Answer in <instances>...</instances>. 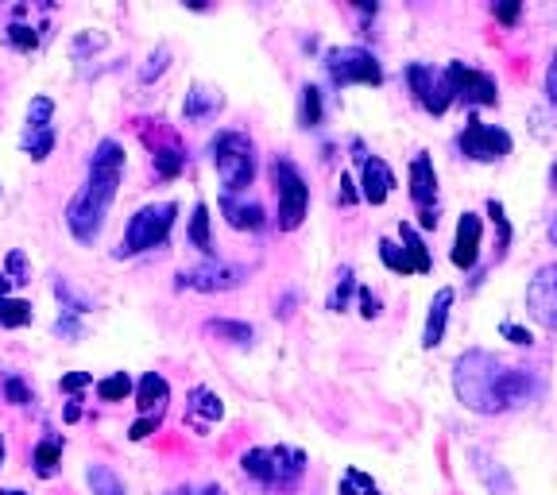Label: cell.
I'll return each mask as SVG.
<instances>
[{
    "instance_id": "2",
    "label": "cell",
    "mask_w": 557,
    "mask_h": 495,
    "mask_svg": "<svg viewBox=\"0 0 557 495\" xmlns=\"http://www.w3.org/2000/svg\"><path fill=\"white\" fill-rule=\"evenodd\" d=\"M120 175H124V147L117 140H101L89 155V175L82 190L66 205V229L78 244H93L101 236L105 217L117 202Z\"/></svg>"
},
{
    "instance_id": "34",
    "label": "cell",
    "mask_w": 557,
    "mask_h": 495,
    "mask_svg": "<svg viewBox=\"0 0 557 495\" xmlns=\"http://www.w3.org/2000/svg\"><path fill=\"white\" fill-rule=\"evenodd\" d=\"M51 117H55V101H51V97H31V105H28V132L51 128Z\"/></svg>"
},
{
    "instance_id": "8",
    "label": "cell",
    "mask_w": 557,
    "mask_h": 495,
    "mask_svg": "<svg viewBox=\"0 0 557 495\" xmlns=\"http://www.w3.org/2000/svg\"><path fill=\"white\" fill-rule=\"evenodd\" d=\"M445 86L453 93V101H469V105H496L499 101L496 78L484 74V70H472L465 62L445 66Z\"/></svg>"
},
{
    "instance_id": "22",
    "label": "cell",
    "mask_w": 557,
    "mask_h": 495,
    "mask_svg": "<svg viewBox=\"0 0 557 495\" xmlns=\"http://www.w3.org/2000/svg\"><path fill=\"white\" fill-rule=\"evenodd\" d=\"M31 465H35V472H39L43 480H51L62 465V437L59 434L43 437V441L35 445V453H31Z\"/></svg>"
},
{
    "instance_id": "3",
    "label": "cell",
    "mask_w": 557,
    "mask_h": 495,
    "mask_svg": "<svg viewBox=\"0 0 557 495\" xmlns=\"http://www.w3.org/2000/svg\"><path fill=\"white\" fill-rule=\"evenodd\" d=\"M209 151H213V167H217L221 186H225V198L248 194V186L256 178V147H252V140L244 132L225 128V132L213 136Z\"/></svg>"
},
{
    "instance_id": "18",
    "label": "cell",
    "mask_w": 557,
    "mask_h": 495,
    "mask_svg": "<svg viewBox=\"0 0 557 495\" xmlns=\"http://www.w3.org/2000/svg\"><path fill=\"white\" fill-rule=\"evenodd\" d=\"M186 414H190V422H194L198 430H206L209 422H217V418L225 414V403H221V395H213L209 387H194Z\"/></svg>"
},
{
    "instance_id": "4",
    "label": "cell",
    "mask_w": 557,
    "mask_h": 495,
    "mask_svg": "<svg viewBox=\"0 0 557 495\" xmlns=\"http://www.w3.org/2000/svg\"><path fill=\"white\" fill-rule=\"evenodd\" d=\"M240 468L260 480L264 488H294L306 472V453L291 445H275V449H248Z\"/></svg>"
},
{
    "instance_id": "39",
    "label": "cell",
    "mask_w": 557,
    "mask_h": 495,
    "mask_svg": "<svg viewBox=\"0 0 557 495\" xmlns=\"http://www.w3.org/2000/svg\"><path fill=\"white\" fill-rule=\"evenodd\" d=\"M89 383H93V376H89V372H70V376L59 379L62 391H82V387H89Z\"/></svg>"
},
{
    "instance_id": "19",
    "label": "cell",
    "mask_w": 557,
    "mask_h": 495,
    "mask_svg": "<svg viewBox=\"0 0 557 495\" xmlns=\"http://www.w3.org/2000/svg\"><path fill=\"white\" fill-rule=\"evenodd\" d=\"M407 82H411L414 97H418V105L426 109V113H434V101H438V74L430 70V66H422V62H411L407 66Z\"/></svg>"
},
{
    "instance_id": "31",
    "label": "cell",
    "mask_w": 557,
    "mask_h": 495,
    "mask_svg": "<svg viewBox=\"0 0 557 495\" xmlns=\"http://www.w3.org/2000/svg\"><path fill=\"white\" fill-rule=\"evenodd\" d=\"M97 395H101V403H120V399H128V395H132V376H128V372H113L109 379L97 383Z\"/></svg>"
},
{
    "instance_id": "35",
    "label": "cell",
    "mask_w": 557,
    "mask_h": 495,
    "mask_svg": "<svg viewBox=\"0 0 557 495\" xmlns=\"http://www.w3.org/2000/svg\"><path fill=\"white\" fill-rule=\"evenodd\" d=\"M4 395H8V403H16V407H28L31 403L28 383L16 376V372H8V376H4Z\"/></svg>"
},
{
    "instance_id": "33",
    "label": "cell",
    "mask_w": 557,
    "mask_h": 495,
    "mask_svg": "<svg viewBox=\"0 0 557 495\" xmlns=\"http://www.w3.org/2000/svg\"><path fill=\"white\" fill-rule=\"evenodd\" d=\"M352 291H356V279H352V267H341L337 271V287H333V294H329V310H349V298Z\"/></svg>"
},
{
    "instance_id": "40",
    "label": "cell",
    "mask_w": 557,
    "mask_h": 495,
    "mask_svg": "<svg viewBox=\"0 0 557 495\" xmlns=\"http://www.w3.org/2000/svg\"><path fill=\"white\" fill-rule=\"evenodd\" d=\"M360 314L364 318H380V298L372 291H360Z\"/></svg>"
},
{
    "instance_id": "37",
    "label": "cell",
    "mask_w": 557,
    "mask_h": 495,
    "mask_svg": "<svg viewBox=\"0 0 557 495\" xmlns=\"http://www.w3.org/2000/svg\"><path fill=\"white\" fill-rule=\"evenodd\" d=\"M8 43L16 47V51H35V43H39V35L28 28V24H12L8 28Z\"/></svg>"
},
{
    "instance_id": "46",
    "label": "cell",
    "mask_w": 557,
    "mask_h": 495,
    "mask_svg": "<svg viewBox=\"0 0 557 495\" xmlns=\"http://www.w3.org/2000/svg\"><path fill=\"white\" fill-rule=\"evenodd\" d=\"M550 240H554V244H557V217H554V221H550Z\"/></svg>"
},
{
    "instance_id": "24",
    "label": "cell",
    "mask_w": 557,
    "mask_h": 495,
    "mask_svg": "<svg viewBox=\"0 0 557 495\" xmlns=\"http://www.w3.org/2000/svg\"><path fill=\"white\" fill-rule=\"evenodd\" d=\"M206 337L229 341V345H248V341H252L256 333H252V325H244V321L217 318V321H206Z\"/></svg>"
},
{
    "instance_id": "49",
    "label": "cell",
    "mask_w": 557,
    "mask_h": 495,
    "mask_svg": "<svg viewBox=\"0 0 557 495\" xmlns=\"http://www.w3.org/2000/svg\"><path fill=\"white\" fill-rule=\"evenodd\" d=\"M206 495H221V488H209V492Z\"/></svg>"
},
{
    "instance_id": "38",
    "label": "cell",
    "mask_w": 557,
    "mask_h": 495,
    "mask_svg": "<svg viewBox=\"0 0 557 495\" xmlns=\"http://www.w3.org/2000/svg\"><path fill=\"white\" fill-rule=\"evenodd\" d=\"M159 422H163V418H140V422L128 430V437H132V441H144L147 434H155V430H159Z\"/></svg>"
},
{
    "instance_id": "29",
    "label": "cell",
    "mask_w": 557,
    "mask_h": 495,
    "mask_svg": "<svg viewBox=\"0 0 557 495\" xmlns=\"http://www.w3.org/2000/svg\"><path fill=\"white\" fill-rule=\"evenodd\" d=\"M35 318L28 298H0V329H20Z\"/></svg>"
},
{
    "instance_id": "30",
    "label": "cell",
    "mask_w": 557,
    "mask_h": 495,
    "mask_svg": "<svg viewBox=\"0 0 557 495\" xmlns=\"http://www.w3.org/2000/svg\"><path fill=\"white\" fill-rule=\"evenodd\" d=\"M151 167H155V175L159 178H178L186 171V155H182L178 147H159V151L151 155Z\"/></svg>"
},
{
    "instance_id": "27",
    "label": "cell",
    "mask_w": 557,
    "mask_h": 495,
    "mask_svg": "<svg viewBox=\"0 0 557 495\" xmlns=\"http://www.w3.org/2000/svg\"><path fill=\"white\" fill-rule=\"evenodd\" d=\"M322 89L318 86H302V97H298V124L302 128H318L322 124Z\"/></svg>"
},
{
    "instance_id": "48",
    "label": "cell",
    "mask_w": 557,
    "mask_h": 495,
    "mask_svg": "<svg viewBox=\"0 0 557 495\" xmlns=\"http://www.w3.org/2000/svg\"><path fill=\"white\" fill-rule=\"evenodd\" d=\"M0 495H28V492H16V488H8V492H0Z\"/></svg>"
},
{
    "instance_id": "20",
    "label": "cell",
    "mask_w": 557,
    "mask_h": 495,
    "mask_svg": "<svg viewBox=\"0 0 557 495\" xmlns=\"http://www.w3.org/2000/svg\"><path fill=\"white\" fill-rule=\"evenodd\" d=\"M217 109H221V93H213V89H190L186 93V101H182V117L190 120V124H202V120L217 117Z\"/></svg>"
},
{
    "instance_id": "44",
    "label": "cell",
    "mask_w": 557,
    "mask_h": 495,
    "mask_svg": "<svg viewBox=\"0 0 557 495\" xmlns=\"http://www.w3.org/2000/svg\"><path fill=\"white\" fill-rule=\"evenodd\" d=\"M496 16L503 24H515L519 20V4H503V8H496Z\"/></svg>"
},
{
    "instance_id": "43",
    "label": "cell",
    "mask_w": 557,
    "mask_h": 495,
    "mask_svg": "<svg viewBox=\"0 0 557 495\" xmlns=\"http://www.w3.org/2000/svg\"><path fill=\"white\" fill-rule=\"evenodd\" d=\"M337 202H341V205L356 202V190H352V178L349 175H341V190H337Z\"/></svg>"
},
{
    "instance_id": "50",
    "label": "cell",
    "mask_w": 557,
    "mask_h": 495,
    "mask_svg": "<svg viewBox=\"0 0 557 495\" xmlns=\"http://www.w3.org/2000/svg\"><path fill=\"white\" fill-rule=\"evenodd\" d=\"M554 186H557V167H554Z\"/></svg>"
},
{
    "instance_id": "36",
    "label": "cell",
    "mask_w": 557,
    "mask_h": 495,
    "mask_svg": "<svg viewBox=\"0 0 557 495\" xmlns=\"http://www.w3.org/2000/svg\"><path fill=\"white\" fill-rule=\"evenodd\" d=\"M380 260L395 271V275H407V260H403V248L391 244V240H380Z\"/></svg>"
},
{
    "instance_id": "15",
    "label": "cell",
    "mask_w": 557,
    "mask_h": 495,
    "mask_svg": "<svg viewBox=\"0 0 557 495\" xmlns=\"http://www.w3.org/2000/svg\"><path fill=\"white\" fill-rule=\"evenodd\" d=\"M171 403V387H167V379L159 376V372H147L140 379V387H136V407L144 418H163V410Z\"/></svg>"
},
{
    "instance_id": "5",
    "label": "cell",
    "mask_w": 557,
    "mask_h": 495,
    "mask_svg": "<svg viewBox=\"0 0 557 495\" xmlns=\"http://www.w3.org/2000/svg\"><path fill=\"white\" fill-rule=\"evenodd\" d=\"M271 186H275V198H279V213H275V225L283 233H294L302 221H306V209H310V186L306 178L298 175L287 155H275L271 159Z\"/></svg>"
},
{
    "instance_id": "28",
    "label": "cell",
    "mask_w": 557,
    "mask_h": 495,
    "mask_svg": "<svg viewBox=\"0 0 557 495\" xmlns=\"http://www.w3.org/2000/svg\"><path fill=\"white\" fill-rule=\"evenodd\" d=\"M190 244L213 260V240H209V205L198 202L194 205V217H190Z\"/></svg>"
},
{
    "instance_id": "14",
    "label": "cell",
    "mask_w": 557,
    "mask_h": 495,
    "mask_svg": "<svg viewBox=\"0 0 557 495\" xmlns=\"http://www.w3.org/2000/svg\"><path fill=\"white\" fill-rule=\"evenodd\" d=\"M476 256H480V217L476 213H465L457 221V240H453V263L461 271H472L476 267Z\"/></svg>"
},
{
    "instance_id": "16",
    "label": "cell",
    "mask_w": 557,
    "mask_h": 495,
    "mask_svg": "<svg viewBox=\"0 0 557 495\" xmlns=\"http://www.w3.org/2000/svg\"><path fill=\"white\" fill-rule=\"evenodd\" d=\"M221 213H225V221L233 225V229H248V233H260L267 225V217H264V205L260 202H236V198H225L221 194Z\"/></svg>"
},
{
    "instance_id": "41",
    "label": "cell",
    "mask_w": 557,
    "mask_h": 495,
    "mask_svg": "<svg viewBox=\"0 0 557 495\" xmlns=\"http://www.w3.org/2000/svg\"><path fill=\"white\" fill-rule=\"evenodd\" d=\"M546 101L557 105V51H554V59H550V70H546Z\"/></svg>"
},
{
    "instance_id": "1",
    "label": "cell",
    "mask_w": 557,
    "mask_h": 495,
    "mask_svg": "<svg viewBox=\"0 0 557 495\" xmlns=\"http://www.w3.org/2000/svg\"><path fill=\"white\" fill-rule=\"evenodd\" d=\"M453 391H457L461 407L476 410V414H507V410L534 403L538 379L530 368L507 364L484 349H472L453 364Z\"/></svg>"
},
{
    "instance_id": "32",
    "label": "cell",
    "mask_w": 557,
    "mask_h": 495,
    "mask_svg": "<svg viewBox=\"0 0 557 495\" xmlns=\"http://www.w3.org/2000/svg\"><path fill=\"white\" fill-rule=\"evenodd\" d=\"M24 151H28L35 163H43V159L55 151V128H39V132H28V136H24Z\"/></svg>"
},
{
    "instance_id": "23",
    "label": "cell",
    "mask_w": 557,
    "mask_h": 495,
    "mask_svg": "<svg viewBox=\"0 0 557 495\" xmlns=\"http://www.w3.org/2000/svg\"><path fill=\"white\" fill-rule=\"evenodd\" d=\"M472 461H476V472L484 476V484H488V492L492 495H515V484H511V476L503 472V468L488 457V453H480V449H472Z\"/></svg>"
},
{
    "instance_id": "25",
    "label": "cell",
    "mask_w": 557,
    "mask_h": 495,
    "mask_svg": "<svg viewBox=\"0 0 557 495\" xmlns=\"http://www.w3.org/2000/svg\"><path fill=\"white\" fill-rule=\"evenodd\" d=\"M31 283V267L24 260V252H8V267L0 275V298H8L12 287H28Z\"/></svg>"
},
{
    "instance_id": "9",
    "label": "cell",
    "mask_w": 557,
    "mask_h": 495,
    "mask_svg": "<svg viewBox=\"0 0 557 495\" xmlns=\"http://www.w3.org/2000/svg\"><path fill=\"white\" fill-rule=\"evenodd\" d=\"M411 202L418 205V225L438 229V171H434L430 155L411 159Z\"/></svg>"
},
{
    "instance_id": "45",
    "label": "cell",
    "mask_w": 557,
    "mask_h": 495,
    "mask_svg": "<svg viewBox=\"0 0 557 495\" xmlns=\"http://www.w3.org/2000/svg\"><path fill=\"white\" fill-rule=\"evenodd\" d=\"M62 418H66V422H78V418H82V407H78V403H70V407H66V414H62Z\"/></svg>"
},
{
    "instance_id": "10",
    "label": "cell",
    "mask_w": 557,
    "mask_h": 495,
    "mask_svg": "<svg viewBox=\"0 0 557 495\" xmlns=\"http://www.w3.org/2000/svg\"><path fill=\"white\" fill-rule=\"evenodd\" d=\"M244 279V271L236 263L225 260H206L190 271L178 275V287H190V291H202V294H221V291H236Z\"/></svg>"
},
{
    "instance_id": "17",
    "label": "cell",
    "mask_w": 557,
    "mask_h": 495,
    "mask_svg": "<svg viewBox=\"0 0 557 495\" xmlns=\"http://www.w3.org/2000/svg\"><path fill=\"white\" fill-rule=\"evenodd\" d=\"M449 306H453V291L441 287L430 302V314H426V329H422V345L426 349H438L441 337H445V321H449Z\"/></svg>"
},
{
    "instance_id": "42",
    "label": "cell",
    "mask_w": 557,
    "mask_h": 495,
    "mask_svg": "<svg viewBox=\"0 0 557 495\" xmlns=\"http://www.w3.org/2000/svg\"><path fill=\"white\" fill-rule=\"evenodd\" d=\"M503 337H511L515 345H530V341H534L527 329H519V325H511V321H503Z\"/></svg>"
},
{
    "instance_id": "11",
    "label": "cell",
    "mask_w": 557,
    "mask_h": 495,
    "mask_svg": "<svg viewBox=\"0 0 557 495\" xmlns=\"http://www.w3.org/2000/svg\"><path fill=\"white\" fill-rule=\"evenodd\" d=\"M527 314L542 329H557V263H546L527 287Z\"/></svg>"
},
{
    "instance_id": "21",
    "label": "cell",
    "mask_w": 557,
    "mask_h": 495,
    "mask_svg": "<svg viewBox=\"0 0 557 495\" xmlns=\"http://www.w3.org/2000/svg\"><path fill=\"white\" fill-rule=\"evenodd\" d=\"M399 236H403V260H407V275L418 271V275H426L434 260H430V252H426V244H422V236L414 233V225H399Z\"/></svg>"
},
{
    "instance_id": "47",
    "label": "cell",
    "mask_w": 557,
    "mask_h": 495,
    "mask_svg": "<svg viewBox=\"0 0 557 495\" xmlns=\"http://www.w3.org/2000/svg\"><path fill=\"white\" fill-rule=\"evenodd\" d=\"M0 465H4V434H0Z\"/></svg>"
},
{
    "instance_id": "13",
    "label": "cell",
    "mask_w": 557,
    "mask_h": 495,
    "mask_svg": "<svg viewBox=\"0 0 557 495\" xmlns=\"http://www.w3.org/2000/svg\"><path fill=\"white\" fill-rule=\"evenodd\" d=\"M360 198L372 205H383L387 198H391V190H395V175H391V167L383 163V159H364V178H360Z\"/></svg>"
},
{
    "instance_id": "26",
    "label": "cell",
    "mask_w": 557,
    "mask_h": 495,
    "mask_svg": "<svg viewBox=\"0 0 557 495\" xmlns=\"http://www.w3.org/2000/svg\"><path fill=\"white\" fill-rule=\"evenodd\" d=\"M86 484L93 495H124V484H120V476L109 465H89Z\"/></svg>"
},
{
    "instance_id": "12",
    "label": "cell",
    "mask_w": 557,
    "mask_h": 495,
    "mask_svg": "<svg viewBox=\"0 0 557 495\" xmlns=\"http://www.w3.org/2000/svg\"><path fill=\"white\" fill-rule=\"evenodd\" d=\"M461 151H465L469 159L492 163V159L511 155V136H507L503 128H492V124L469 120V124H465V132H461Z\"/></svg>"
},
{
    "instance_id": "6",
    "label": "cell",
    "mask_w": 557,
    "mask_h": 495,
    "mask_svg": "<svg viewBox=\"0 0 557 495\" xmlns=\"http://www.w3.org/2000/svg\"><path fill=\"white\" fill-rule=\"evenodd\" d=\"M175 217H178L175 202L144 205L128 221V233H124V244L117 248V256H140V252H151V248H163L171 229H175Z\"/></svg>"
},
{
    "instance_id": "7",
    "label": "cell",
    "mask_w": 557,
    "mask_h": 495,
    "mask_svg": "<svg viewBox=\"0 0 557 495\" xmlns=\"http://www.w3.org/2000/svg\"><path fill=\"white\" fill-rule=\"evenodd\" d=\"M325 74L333 86H380L383 70L372 51L364 47H337L325 55Z\"/></svg>"
}]
</instances>
